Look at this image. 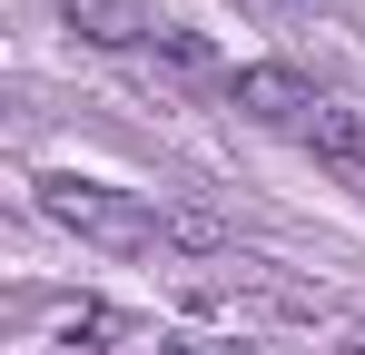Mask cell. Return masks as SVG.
I'll return each instance as SVG.
<instances>
[{
	"label": "cell",
	"instance_id": "obj_1",
	"mask_svg": "<svg viewBox=\"0 0 365 355\" xmlns=\"http://www.w3.org/2000/svg\"><path fill=\"white\" fill-rule=\"evenodd\" d=\"M40 217L69 237H89V247H109V257H168V247H217L207 217H158L148 197H128L109 178H40Z\"/></svg>",
	"mask_w": 365,
	"mask_h": 355
},
{
	"label": "cell",
	"instance_id": "obj_7",
	"mask_svg": "<svg viewBox=\"0 0 365 355\" xmlns=\"http://www.w3.org/2000/svg\"><path fill=\"white\" fill-rule=\"evenodd\" d=\"M346 355H365V326H356V336H346Z\"/></svg>",
	"mask_w": 365,
	"mask_h": 355
},
{
	"label": "cell",
	"instance_id": "obj_4",
	"mask_svg": "<svg viewBox=\"0 0 365 355\" xmlns=\"http://www.w3.org/2000/svg\"><path fill=\"white\" fill-rule=\"evenodd\" d=\"M306 148H316V158H326V168L365 197V109H356V99H326V109H316V128H306Z\"/></svg>",
	"mask_w": 365,
	"mask_h": 355
},
{
	"label": "cell",
	"instance_id": "obj_2",
	"mask_svg": "<svg viewBox=\"0 0 365 355\" xmlns=\"http://www.w3.org/2000/svg\"><path fill=\"white\" fill-rule=\"evenodd\" d=\"M227 99H237L257 128H277V138H306V128H316V109H326L297 69H237V79H227Z\"/></svg>",
	"mask_w": 365,
	"mask_h": 355
},
{
	"label": "cell",
	"instance_id": "obj_3",
	"mask_svg": "<svg viewBox=\"0 0 365 355\" xmlns=\"http://www.w3.org/2000/svg\"><path fill=\"white\" fill-rule=\"evenodd\" d=\"M60 20L89 40V50H148V40L168 30L148 0H60Z\"/></svg>",
	"mask_w": 365,
	"mask_h": 355
},
{
	"label": "cell",
	"instance_id": "obj_5",
	"mask_svg": "<svg viewBox=\"0 0 365 355\" xmlns=\"http://www.w3.org/2000/svg\"><path fill=\"white\" fill-rule=\"evenodd\" d=\"M148 50L168 59V69H178L187 89H217V79H237V69H217V50H207V40H197V30H178V20H168V30H158V40H148Z\"/></svg>",
	"mask_w": 365,
	"mask_h": 355
},
{
	"label": "cell",
	"instance_id": "obj_6",
	"mask_svg": "<svg viewBox=\"0 0 365 355\" xmlns=\"http://www.w3.org/2000/svg\"><path fill=\"white\" fill-rule=\"evenodd\" d=\"M158 355H247V346H158Z\"/></svg>",
	"mask_w": 365,
	"mask_h": 355
}]
</instances>
